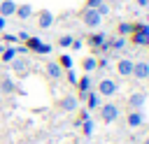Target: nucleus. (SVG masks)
<instances>
[{
    "instance_id": "8",
    "label": "nucleus",
    "mask_w": 149,
    "mask_h": 144,
    "mask_svg": "<svg viewBox=\"0 0 149 144\" xmlns=\"http://www.w3.org/2000/svg\"><path fill=\"white\" fill-rule=\"evenodd\" d=\"M126 123H128V128H140V125L144 123V114H142V109H128Z\"/></svg>"
},
{
    "instance_id": "26",
    "label": "nucleus",
    "mask_w": 149,
    "mask_h": 144,
    "mask_svg": "<svg viewBox=\"0 0 149 144\" xmlns=\"http://www.w3.org/2000/svg\"><path fill=\"white\" fill-rule=\"evenodd\" d=\"M65 79H68L70 84H77V74H74V70H65Z\"/></svg>"
},
{
    "instance_id": "4",
    "label": "nucleus",
    "mask_w": 149,
    "mask_h": 144,
    "mask_svg": "<svg viewBox=\"0 0 149 144\" xmlns=\"http://www.w3.org/2000/svg\"><path fill=\"white\" fill-rule=\"evenodd\" d=\"M81 23L88 26V28H98L102 23V16L95 9H81Z\"/></svg>"
},
{
    "instance_id": "35",
    "label": "nucleus",
    "mask_w": 149,
    "mask_h": 144,
    "mask_svg": "<svg viewBox=\"0 0 149 144\" xmlns=\"http://www.w3.org/2000/svg\"><path fill=\"white\" fill-rule=\"evenodd\" d=\"M147 60H149V56H147Z\"/></svg>"
},
{
    "instance_id": "28",
    "label": "nucleus",
    "mask_w": 149,
    "mask_h": 144,
    "mask_svg": "<svg viewBox=\"0 0 149 144\" xmlns=\"http://www.w3.org/2000/svg\"><path fill=\"white\" fill-rule=\"evenodd\" d=\"M95 12H98L100 16H107V14H109V5H105V2H102V5H100V7L95 9Z\"/></svg>"
},
{
    "instance_id": "9",
    "label": "nucleus",
    "mask_w": 149,
    "mask_h": 144,
    "mask_svg": "<svg viewBox=\"0 0 149 144\" xmlns=\"http://www.w3.org/2000/svg\"><path fill=\"white\" fill-rule=\"evenodd\" d=\"M91 86H93V79H91V74L77 77V91H79V98H86V93L91 91ZM79 98H77V100H79Z\"/></svg>"
},
{
    "instance_id": "21",
    "label": "nucleus",
    "mask_w": 149,
    "mask_h": 144,
    "mask_svg": "<svg viewBox=\"0 0 149 144\" xmlns=\"http://www.w3.org/2000/svg\"><path fill=\"white\" fill-rule=\"evenodd\" d=\"M58 65H61V70H72V56L70 53H63V56H58V60H56Z\"/></svg>"
},
{
    "instance_id": "11",
    "label": "nucleus",
    "mask_w": 149,
    "mask_h": 144,
    "mask_svg": "<svg viewBox=\"0 0 149 144\" xmlns=\"http://www.w3.org/2000/svg\"><path fill=\"white\" fill-rule=\"evenodd\" d=\"M12 70H14L16 74H26V72L30 70V60H28L26 56H16V58L12 60Z\"/></svg>"
},
{
    "instance_id": "25",
    "label": "nucleus",
    "mask_w": 149,
    "mask_h": 144,
    "mask_svg": "<svg viewBox=\"0 0 149 144\" xmlns=\"http://www.w3.org/2000/svg\"><path fill=\"white\" fill-rule=\"evenodd\" d=\"M102 2H105V0H86V2H84V9H98Z\"/></svg>"
},
{
    "instance_id": "5",
    "label": "nucleus",
    "mask_w": 149,
    "mask_h": 144,
    "mask_svg": "<svg viewBox=\"0 0 149 144\" xmlns=\"http://www.w3.org/2000/svg\"><path fill=\"white\" fill-rule=\"evenodd\" d=\"M130 77H135L137 81L149 79V60H135V63H133V74H130Z\"/></svg>"
},
{
    "instance_id": "6",
    "label": "nucleus",
    "mask_w": 149,
    "mask_h": 144,
    "mask_svg": "<svg viewBox=\"0 0 149 144\" xmlns=\"http://www.w3.org/2000/svg\"><path fill=\"white\" fill-rule=\"evenodd\" d=\"M54 26V12L51 9H40L37 12V28L40 30H49Z\"/></svg>"
},
{
    "instance_id": "14",
    "label": "nucleus",
    "mask_w": 149,
    "mask_h": 144,
    "mask_svg": "<svg viewBox=\"0 0 149 144\" xmlns=\"http://www.w3.org/2000/svg\"><path fill=\"white\" fill-rule=\"evenodd\" d=\"M44 70H47V74H49V77H51V79H61V77H63V74H65V70H61V65H58V63H56V60H49V63H47V67H44Z\"/></svg>"
},
{
    "instance_id": "34",
    "label": "nucleus",
    "mask_w": 149,
    "mask_h": 144,
    "mask_svg": "<svg viewBox=\"0 0 149 144\" xmlns=\"http://www.w3.org/2000/svg\"><path fill=\"white\" fill-rule=\"evenodd\" d=\"M142 144H149V135H147V139H144V142H142Z\"/></svg>"
},
{
    "instance_id": "2",
    "label": "nucleus",
    "mask_w": 149,
    "mask_h": 144,
    "mask_svg": "<svg viewBox=\"0 0 149 144\" xmlns=\"http://www.w3.org/2000/svg\"><path fill=\"white\" fill-rule=\"evenodd\" d=\"M116 91H119V86H116V81L114 79H109V77H105V79H100L98 81V95L100 98H114L116 95Z\"/></svg>"
},
{
    "instance_id": "23",
    "label": "nucleus",
    "mask_w": 149,
    "mask_h": 144,
    "mask_svg": "<svg viewBox=\"0 0 149 144\" xmlns=\"http://www.w3.org/2000/svg\"><path fill=\"white\" fill-rule=\"evenodd\" d=\"M72 42H74V37H72V35H63V37L58 39V46H63V49H70V46H72Z\"/></svg>"
},
{
    "instance_id": "13",
    "label": "nucleus",
    "mask_w": 149,
    "mask_h": 144,
    "mask_svg": "<svg viewBox=\"0 0 149 144\" xmlns=\"http://www.w3.org/2000/svg\"><path fill=\"white\" fill-rule=\"evenodd\" d=\"M100 105H102V98L95 91H88L86 93V111H95V109H100Z\"/></svg>"
},
{
    "instance_id": "16",
    "label": "nucleus",
    "mask_w": 149,
    "mask_h": 144,
    "mask_svg": "<svg viewBox=\"0 0 149 144\" xmlns=\"http://www.w3.org/2000/svg\"><path fill=\"white\" fill-rule=\"evenodd\" d=\"M14 91H16L14 79L7 77V74H2V77H0V93H14Z\"/></svg>"
},
{
    "instance_id": "10",
    "label": "nucleus",
    "mask_w": 149,
    "mask_h": 144,
    "mask_svg": "<svg viewBox=\"0 0 149 144\" xmlns=\"http://www.w3.org/2000/svg\"><path fill=\"white\" fill-rule=\"evenodd\" d=\"M144 102H147V95L142 91H135V93L128 95V109H142Z\"/></svg>"
},
{
    "instance_id": "33",
    "label": "nucleus",
    "mask_w": 149,
    "mask_h": 144,
    "mask_svg": "<svg viewBox=\"0 0 149 144\" xmlns=\"http://www.w3.org/2000/svg\"><path fill=\"white\" fill-rule=\"evenodd\" d=\"M135 5H140V7H149V0H135Z\"/></svg>"
},
{
    "instance_id": "32",
    "label": "nucleus",
    "mask_w": 149,
    "mask_h": 144,
    "mask_svg": "<svg viewBox=\"0 0 149 144\" xmlns=\"http://www.w3.org/2000/svg\"><path fill=\"white\" fill-rule=\"evenodd\" d=\"M140 30H142V33H147V35H149V23H140Z\"/></svg>"
},
{
    "instance_id": "7",
    "label": "nucleus",
    "mask_w": 149,
    "mask_h": 144,
    "mask_svg": "<svg viewBox=\"0 0 149 144\" xmlns=\"http://www.w3.org/2000/svg\"><path fill=\"white\" fill-rule=\"evenodd\" d=\"M77 105H79V100H77L74 95H63V98L56 102V107H58L61 111H74Z\"/></svg>"
},
{
    "instance_id": "19",
    "label": "nucleus",
    "mask_w": 149,
    "mask_h": 144,
    "mask_svg": "<svg viewBox=\"0 0 149 144\" xmlns=\"http://www.w3.org/2000/svg\"><path fill=\"white\" fill-rule=\"evenodd\" d=\"M81 70H84L86 74L95 72V70H98V58H95V56H88V58H84V60H81Z\"/></svg>"
},
{
    "instance_id": "22",
    "label": "nucleus",
    "mask_w": 149,
    "mask_h": 144,
    "mask_svg": "<svg viewBox=\"0 0 149 144\" xmlns=\"http://www.w3.org/2000/svg\"><path fill=\"white\" fill-rule=\"evenodd\" d=\"M116 33H119L121 37H128V35L133 33V23H128V21H123V23H119V26H116Z\"/></svg>"
},
{
    "instance_id": "20",
    "label": "nucleus",
    "mask_w": 149,
    "mask_h": 144,
    "mask_svg": "<svg viewBox=\"0 0 149 144\" xmlns=\"http://www.w3.org/2000/svg\"><path fill=\"white\" fill-rule=\"evenodd\" d=\"M14 58H16V49L14 46H5L0 51V63H12Z\"/></svg>"
},
{
    "instance_id": "17",
    "label": "nucleus",
    "mask_w": 149,
    "mask_h": 144,
    "mask_svg": "<svg viewBox=\"0 0 149 144\" xmlns=\"http://www.w3.org/2000/svg\"><path fill=\"white\" fill-rule=\"evenodd\" d=\"M14 16H19V19H30V16H33V5H28V2H23V5H16V12H14Z\"/></svg>"
},
{
    "instance_id": "29",
    "label": "nucleus",
    "mask_w": 149,
    "mask_h": 144,
    "mask_svg": "<svg viewBox=\"0 0 149 144\" xmlns=\"http://www.w3.org/2000/svg\"><path fill=\"white\" fill-rule=\"evenodd\" d=\"M107 65H109V60H107V58H98V67H100V70H105Z\"/></svg>"
},
{
    "instance_id": "27",
    "label": "nucleus",
    "mask_w": 149,
    "mask_h": 144,
    "mask_svg": "<svg viewBox=\"0 0 149 144\" xmlns=\"http://www.w3.org/2000/svg\"><path fill=\"white\" fill-rule=\"evenodd\" d=\"M86 118H91V116H88V111L84 109V111H79V116H77V121H74V123H77V125H81V123H84Z\"/></svg>"
},
{
    "instance_id": "12",
    "label": "nucleus",
    "mask_w": 149,
    "mask_h": 144,
    "mask_svg": "<svg viewBox=\"0 0 149 144\" xmlns=\"http://www.w3.org/2000/svg\"><path fill=\"white\" fill-rule=\"evenodd\" d=\"M116 72H119V77H130L133 74V60L130 58H119L116 60Z\"/></svg>"
},
{
    "instance_id": "31",
    "label": "nucleus",
    "mask_w": 149,
    "mask_h": 144,
    "mask_svg": "<svg viewBox=\"0 0 149 144\" xmlns=\"http://www.w3.org/2000/svg\"><path fill=\"white\" fill-rule=\"evenodd\" d=\"M5 28H7V19H5V16H0V33H2Z\"/></svg>"
},
{
    "instance_id": "30",
    "label": "nucleus",
    "mask_w": 149,
    "mask_h": 144,
    "mask_svg": "<svg viewBox=\"0 0 149 144\" xmlns=\"http://www.w3.org/2000/svg\"><path fill=\"white\" fill-rule=\"evenodd\" d=\"M70 49H74V51H79V49H81V42H79V39H74V42H72V46H70Z\"/></svg>"
},
{
    "instance_id": "24",
    "label": "nucleus",
    "mask_w": 149,
    "mask_h": 144,
    "mask_svg": "<svg viewBox=\"0 0 149 144\" xmlns=\"http://www.w3.org/2000/svg\"><path fill=\"white\" fill-rule=\"evenodd\" d=\"M93 128H95V125H93V121H91V118H86V121L81 123V130H84V135H86V137H91V135H93Z\"/></svg>"
},
{
    "instance_id": "18",
    "label": "nucleus",
    "mask_w": 149,
    "mask_h": 144,
    "mask_svg": "<svg viewBox=\"0 0 149 144\" xmlns=\"http://www.w3.org/2000/svg\"><path fill=\"white\" fill-rule=\"evenodd\" d=\"M126 44H128V37H121V35L107 42V46H109L112 51H123V49H126Z\"/></svg>"
},
{
    "instance_id": "15",
    "label": "nucleus",
    "mask_w": 149,
    "mask_h": 144,
    "mask_svg": "<svg viewBox=\"0 0 149 144\" xmlns=\"http://www.w3.org/2000/svg\"><path fill=\"white\" fill-rule=\"evenodd\" d=\"M14 12H16V2L14 0H0V16H14Z\"/></svg>"
},
{
    "instance_id": "1",
    "label": "nucleus",
    "mask_w": 149,
    "mask_h": 144,
    "mask_svg": "<svg viewBox=\"0 0 149 144\" xmlns=\"http://www.w3.org/2000/svg\"><path fill=\"white\" fill-rule=\"evenodd\" d=\"M28 51H35V53H40V56H47V53H51V44H44L40 37H35V35H28V39H26V44H23Z\"/></svg>"
},
{
    "instance_id": "3",
    "label": "nucleus",
    "mask_w": 149,
    "mask_h": 144,
    "mask_svg": "<svg viewBox=\"0 0 149 144\" xmlns=\"http://www.w3.org/2000/svg\"><path fill=\"white\" fill-rule=\"evenodd\" d=\"M98 111H100V118H102V123H114V121L119 118V107H116L114 102H102Z\"/></svg>"
}]
</instances>
